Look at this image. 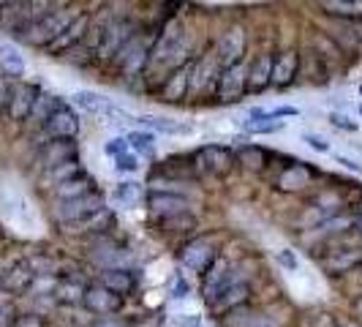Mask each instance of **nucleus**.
<instances>
[{
  "label": "nucleus",
  "mask_w": 362,
  "mask_h": 327,
  "mask_svg": "<svg viewBox=\"0 0 362 327\" xmlns=\"http://www.w3.org/2000/svg\"><path fill=\"white\" fill-rule=\"evenodd\" d=\"M188 50H191V33L188 25L180 17H172L161 30L153 36V47H150V63L147 71H172L188 60Z\"/></svg>",
  "instance_id": "f257e3e1"
},
{
  "label": "nucleus",
  "mask_w": 362,
  "mask_h": 327,
  "mask_svg": "<svg viewBox=\"0 0 362 327\" xmlns=\"http://www.w3.org/2000/svg\"><path fill=\"white\" fill-rule=\"evenodd\" d=\"M79 11H74L71 6H54L52 11H47L44 17L33 19L22 33H17V38L22 44H28V47H47V44H52L57 33L76 17Z\"/></svg>",
  "instance_id": "f03ea898"
},
{
  "label": "nucleus",
  "mask_w": 362,
  "mask_h": 327,
  "mask_svg": "<svg viewBox=\"0 0 362 327\" xmlns=\"http://www.w3.org/2000/svg\"><path fill=\"white\" fill-rule=\"evenodd\" d=\"M150 47H153V41L147 44L145 38H142V33L136 30L120 47V52L115 54V60L109 66L120 74L123 79H142L147 74V63H150Z\"/></svg>",
  "instance_id": "7ed1b4c3"
},
{
  "label": "nucleus",
  "mask_w": 362,
  "mask_h": 327,
  "mask_svg": "<svg viewBox=\"0 0 362 327\" xmlns=\"http://www.w3.org/2000/svg\"><path fill=\"white\" fill-rule=\"evenodd\" d=\"M134 33H136V28L131 25V19H123V17L107 19V22L101 25V30H98L95 44H93V60L107 63L109 66V63L115 60V54L120 52V47H123Z\"/></svg>",
  "instance_id": "20e7f679"
},
{
  "label": "nucleus",
  "mask_w": 362,
  "mask_h": 327,
  "mask_svg": "<svg viewBox=\"0 0 362 327\" xmlns=\"http://www.w3.org/2000/svg\"><path fill=\"white\" fill-rule=\"evenodd\" d=\"M191 161L197 166V172L202 175H210V178H229L237 169V156L232 147L226 145H202L199 150H194Z\"/></svg>",
  "instance_id": "39448f33"
},
{
  "label": "nucleus",
  "mask_w": 362,
  "mask_h": 327,
  "mask_svg": "<svg viewBox=\"0 0 362 327\" xmlns=\"http://www.w3.org/2000/svg\"><path fill=\"white\" fill-rule=\"evenodd\" d=\"M107 207V200H104V194L95 188L90 194H82V197H76V200H63L54 205V218L63 224V226H71L76 221H85L88 216L93 213H98V210H104Z\"/></svg>",
  "instance_id": "423d86ee"
},
{
  "label": "nucleus",
  "mask_w": 362,
  "mask_h": 327,
  "mask_svg": "<svg viewBox=\"0 0 362 327\" xmlns=\"http://www.w3.org/2000/svg\"><path fill=\"white\" fill-rule=\"evenodd\" d=\"M90 25H93V14L90 11H79L76 17L57 33V38H54L52 44H47L44 47V52L49 54V57H63L66 52H71L74 47H79L85 38H88V33H90Z\"/></svg>",
  "instance_id": "0eeeda50"
},
{
  "label": "nucleus",
  "mask_w": 362,
  "mask_h": 327,
  "mask_svg": "<svg viewBox=\"0 0 362 327\" xmlns=\"http://www.w3.org/2000/svg\"><path fill=\"white\" fill-rule=\"evenodd\" d=\"M248 93V69L243 63L226 66L218 71L216 79V98L218 104H240Z\"/></svg>",
  "instance_id": "6e6552de"
},
{
  "label": "nucleus",
  "mask_w": 362,
  "mask_h": 327,
  "mask_svg": "<svg viewBox=\"0 0 362 327\" xmlns=\"http://www.w3.org/2000/svg\"><path fill=\"white\" fill-rule=\"evenodd\" d=\"M245 50H248V36H245V30H243L240 25H232V28H226V30L221 33L213 52H216V57H218V66L226 69V66L243 63Z\"/></svg>",
  "instance_id": "1a4fd4ad"
},
{
  "label": "nucleus",
  "mask_w": 362,
  "mask_h": 327,
  "mask_svg": "<svg viewBox=\"0 0 362 327\" xmlns=\"http://www.w3.org/2000/svg\"><path fill=\"white\" fill-rule=\"evenodd\" d=\"M216 256H218V248L210 237H194V240H188L180 248V265L188 268L191 272L202 275V272L216 262Z\"/></svg>",
  "instance_id": "9d476101"
},
{
  "label": "nucleus",
  "mask_w": 362,
  "mask_h": 327,
  "mask_svg": "<svg viewBox=\"0 0 362 327\" xmlns=\"http://www.w3.org/2000/svg\"><path fill=\"white\" fill-rule=\"evenodd\" d=\"M235 281V270H232V262L226 259V256H216V262L207 268V270L202 272V294H204V300H207V306L216 300L221 292L226 289L229 284Z\"/></svg>",
  "instance_id": "9b49d317"
},
{
  "label": "nucleus",
  "mask_w": 362,
  "mask_h": 327,
  "mask_svg": "<svg viewBox=\"0 0 362 327\" xmlns=\"http://www.w3.org/2000/svg\"><path fill=\"white\" fill-rule=\"evenodd\" d=\"M38 88L36 82H14L11 85V93H8V104H6V115L14 120V123H25L33 112V104H36Z\"/></svg>",
  "instance_id": "f8f14e48"
},
{
  "label": "nucleus",
  "mask_w": 362,
  "mask_h": 327,
  "mask_svg": "<svg viewBox=\"0 0 362 327\" xmlns=\"http://www.w3.org/2000/svg\"><path fill=\"white\" fill-rule=\"evenodd\" d=\"M82 306L90 311V314H98V316H112V314H120V311H123L126 297L109 292L107 287H101V284L95 281V284H88L85 297H82Z\"/></svg>",
  "instance_id": "ddd939ff"
},
{
  "label": "nucleus",
  "mask_w": 362,
  "mask_h": 327,
  "mask_svg": "<svg viewBox=\"0 0 362 327\" xmlns=\"http://www.w3.org/2000/svg\"><path fill=\"white\" fill-rule=\"evenodd\" d=\"M191 74H194V60H185L182 66L172 69V71L163 76V85L158 96L166 104H180L182 98H188L191 93Z\"/></svg>",
  "instance_id": "4468645a"
},
{
  "label": "nucleus",
  "mask_w": 362,
  "mask_h": 327,
  "mask_svg": "<svg viewBox=\"0 0 362 327\" xmlns=\"http://www.w3.org/2000/svg\"><path fill=\"white\" fill-rule=\"evenodd\" d=\"M79 128H82V120H79V115L66 101L54 109L52 115H49V120L44 123V131H47L49 139H76Z\"/></svg>",
  "instance_id": "2eb2a0df"
},
{
  "label": "nucleus",
  "mask_w": 362,
  "mask_h": 327,
  "mask_svg": "<svg viewBox=\"0 0 362 327\" xmlns=\"http://www.w3.org/2000/svg\"><path fill=\"white\" fill-rule=\"evenodd\" d=\"M185 210H191V202L180 197V194H169V191H158V188H153L147 194V213H150L153 221L177 216V213H185Z\"/></svg>",
  "instance_id": "dca6fc26"
},
{
  "label": "nucleus",
  "mask_w": 362,
  "mask_h": 327,
  "mask_svg": "<svg viewBox=\"0 0 362 327\" xmlns=\"http://www.w3.org/2000/svg\"><path fill=\"white\" fill-rule=\"evenodd\" d=\"M313 180V169L305 161H291L281 169V175L275 178V188L284 191V194H297V191H305Z\"/></svg>",
  "instance_id": "f3484780"
},
{
  "label": "nucleus",
  "mask_w": 362,
  "mask_h": 327,
  "mask_svg": "<svg viewBox=\"0 0 362 327\" xmlns=\"http://www.w3.org/2000/svg\"><path fill=\"white\" fill-rule=\"evenodd\" d=\"M36 284V270L30 268L28 259L22 262H14L8 270H3V278H0V289L8 292V294H22Z\"/></svg>",
  "instance_id": "a211bd4d"
},
{
  "label": "nucleus",
  "mask_w": 362,
  "mask_h": 327,
  "mask_svg": "<svg viewBox=\"0 0 362 327\" xmlns=\"http://www.w3.org/2000/svg\"><path fill=\"white\" fill-rule=\"evenodd\" d=\"M322 270L327 275H344V272H351L354 268L362 265V248H338V251H329L319 259Z\"/></svg>",
  "instance_id": "6ab92c4d"
},
{
  "label": "nucleus",
  "mask_w": 362,
  "mask_h": 327,
  "mask_svg": "<svg viewBox=\"0 0 362 327\" xmlns=\"http://www.w3.org/2000/svg\"><path fill=\"white\" fill-rule=\"evenodd\" d=\"M248 303H251V284H248V281H237L235 278V281L210 303V309L218 311V314H229V311L243 309V306H248Z\"/></svg>",
  "instance_id": "aec40b11"
},
{
  "label": "nucleus",
  "mask_w": 362,
  "mask_h": 327,
  "mask_svg": "<svg viewBox=\"0 0 362 327\" xmlns=\"http://www.w3.org/2000/svg\"><path fill=\"white\" fill-rule=\"evenodd\" d=\"M300 74V52L297 50H284L272 54V85L275 88H289Z\"/></svg>",
  "instance_id": "412c9836"
},
{
  "label": "nucleus",
  "mask_w": 362,
  "mask_h": 327,
  "mask_svg": "<svg viewBox=\"0 0 362 327\" xmlns=\"http://www.w3.org/2000/svg\"><path fill=\"white\" fill-rule=\"evenodd\" d=\"M38 159H41L44 169H52L57 164L79 159V145H76V139H49L47 145L41 147Z\"/></svg>",
  "instance_id": "4be33fe9"
},
{
  "label": "nucleus",
  "mask_w": 362,
  "mask_h": 327,
  "mask_svg": "<svg viewBox=\"0 0 362 327\" xmlns=\"http://www.w3.org/2000/svg\"><path fill=\"white\" fill-rule=\"evenodd\" d=\"M218 71H221V66H218L216 52H204L202 57H197L194 60V74H191V93L199 96V93L207 91V85L213 79H218Z\"/></svg>",
  "instance_id": "5701e85b"
},
{
  "label": "nucleus",
  "mask_w": 362,
  "mask_h": 327,
  "mask_svg": "<svg viewBox=\"0 0 362 327\" xmlns=\"http://www.w3.org/2000/svg\"><path fill=\"white\" fill-rule=\"evenodd\" d=\"M98 284L107 287L109 292H115V294L128 297L131 292L136 289V275L126 270V268H104L101 275H98Z\"/></svg>",
  "instance_id": "b1692460"
},
{
  "label": "nucleus",
  "mask_w": 362,
  "mask_h": 327,
  "mask_svg": "<svg viewBox=\"0 0 362 327\" xmlns=\"http://www.w3.org/2000/svg\"><path fill=\"white\" fill-rule=\"evenodd\" d=\"M272 85V54H259L248 66V93H264Z\"/></svg>",
  "instance_id": "393cba45"
},
{
  "label": "nucleus",
  "mask_w": 362,
  "mask_h": 327,
  "mask_svg": "<svg viewBox=\"0 0 362 327\" xmlns=\"http://www.w3.org/2000/svg\"><path fill=\"white\" fill-rule=\"evenodd\" d=\"M112 224H115V216H112L109 207H104V210L88 216L85 221H76V224L63 226V229H66V232H74V235H101V232L112 229Z\"/></svg>",
  "instance_id": "a878e982"
},
{
  "label": "nucleus",
  "mask_w": 362,
  "mask_h": 327,
  "mask_svg": "<svg viewBox=\"0 0 362 327\" xmlns=\"http://www.w3.org/2000/svg\"><path fill=\"white\" fill-rule=\"evenodd\" d=\"M316 3L332 19H344V22L362 19V0H316Z\"/></svg>",
  "instance_id": "bb28decb"
},
{
  "label": "nucleus",
  "mask_w": 362,
  "mask_h": 327,
  "mask_svg": "<svg viewBox=\"0 0 362 327\" xmlns=\"http://www.w3.org/2000/svg\"><path fill=\"white\" fill-rule=\"evenodd\" d=\"M85 289H88V284H82L79 278L63 275V278H57L52 294H54V300L63 303V306H79L82 297H85Z\"/></svg>",
  "instance_id": "cd10ccee"
},
{
  "label": "nucleus",
  "mask_w": 362,
  "mask_h": 327,
  "mask_svg": "<svg viewBox=\"0 0 362 327\" xmlns=\"http://www.w3.org/2000/svg\"><path fill=\"white\" fill-rule=\"evenodd\" d=\"M98 185L93 183V178L88 172H82V175H76L71 180H63L54 185V200L63 202V200H76V197H82V194H90L95 191Z\"/></svg>",
  "instance_id": "c85d7f7f"
},
{
  "label": "nucleus",
  "mask_w": 362,
  "mask_h": 327,
  "mask_svg": "<svg viewBox=\"0 0 362 327\" xmlns=\"http://www.w3.org/2000/svg\"><path fill=\"white\" fill-rule=\"evenodd\" d=\"M63 101H60V96H54V93H47V91H41L38 93V98H36V104H33V112H30V123L38 128H44V123L49 120V115H52L54 109L60 107Z\"/></svg>",
  "instance_id": "c756f323"
},
{
  "label": "nucleus",
  "mask_w": 362,
  "mask_h": 327,
  "mask_svg": "<svg viewBox=\"0 0 362 327\" xmlns=\"http://www.w3.org/2000/svg\"><path fill=\"white\" fill-rule=\"evenodd\" d=\"M237 156V166H245L248 172H262L267 166V150L259 145H245V147H237L235 150Z\"/></svg>",
  "instance_id": "7c9ffc66"
},
{
  "label": "nucleus",
  "mask_w": 362,
  "mask_h": 327,
  "mask_svg": "<svg viewBox=\"0 0 362 327\" xmlns=\"http://www.w3.org/2000/svg\"><path fill=\"white\" fill-rule=\"evenodd\" d=\"M156 226H158L161 232H169V235H182V232L197 229V216H194L191 210H185V213H177V216L156 221Z\"/></svg>",
  "instance_id": "2f4dec72"
},
{
  "label": "nucleus",
  "mask_w": 362,
  "mask_h": 327,
  "mask_svg": "<svg viewBox=\"0 0 362 327\" xmlns=\"http://www.w3.org/2000/svg\"><path fill=\"white\" fill-rule=\"evenodd\" d=\"M112 197L117 205H123V207H131V205H136V202L145 197V191H142V185L134 180H123L115 185V191H112Z\"/></svg>",
  "instance_id": "473e14b6"
},
{
  "label": "nucleus",
  "mask_w": 362,
  "mask_h": 327,
  "mask_svg": "<svg viewBox=\"0 0 362 327\" xmlns=\"http://www.w3.org/2000/svg\"><path fill=\"white\" fill-rule=\"evenodd\" d=\"M139 123L147 128H153V131H161V134H188V131H191V126H185V123H177V120H172V117H156V115L139 117Z\"/></svg>",
  "instance_id": "72a5a7b5"
},
{
  "label": "nucleus",
  "mask_w": 362,
  "mask_h": 327,
  "mask_svg": "<svg viewBox=\"0 0 362 327\" xmlns=\"http://www.w3.org/2000/svg\"><path fill=\"white\" fill-rule=\"evenodd\" d=\"M71 101L79 109L90 112V115H101V112H104V107L109 104L107 98H104V96H98L95 91H76L71 96Z\"/></svg>",
  "instance_id": "f704fd0d"
},
{
  "label": "nucleus",
  "mask_w": 362,
  "mask_h": 327,
  "mask_svg": "<svg viewBox=\"0 0 362 327\" xmlns=\"http://www.w3.org/2000/svg\"><path fill=\"white\" fill-rule=\"evenodd\" d=\"M82 172H85L82 161H79V159H71V161H63V164H57V166H52V169H47V178L52 180V185H57V183L71 180V178L82 175Z\"/></svg>",
  "instance_id": "c9c22d12"
},
{
  "label": "nucleus",
  "mask_w": 362,
  "mask_h": 327,
  "mask_svg": "<svg viewBox=\"0 0 362 327\" xmlns=\"http://www.w3.org/2000/svg\"><path fill=\"white\" fill-rule=\"evenodd\" d=\"M0 66H3V74L6 76H22L25 74V60L22 54H17L8 47H0Z\"/></svg>",
  "instance_id": "e433bc0d"
},
{
  "label": "nucleus",
  "mask_w": 362,
  "mask_h": 327,
  "mask_svg": "<svg viewBox=\"0 0 362 327\" xmlns=\"http://www.w3.org/2000/svg\"><path fill=\"white\" fill-rule=\"evenodd\" d=\"M126 139H128V147L136 156H153V134L150 131H131Z\"/></svg>",
  "instance_id": "4c0bfd02"
},
{
  "label": "nucleus",
  "mask_w": 362,
  "mask_h": 327,
  "mask_svg": "<svg viewBox=\"0 0 362 327\" xmlns=\"http://www.w3.org/2000/svg\"><path fill=\"white\" fill-rule=\"evenodd\" d=\"M115 169L117 172H136L139 169V156L134 153V150H126V153H120V156H115Z\"/></svg>",
  "instance_id": "58836bf2"
},
{
  "label": "nucleus",
  "mask_w": 362,
  "mask_h": 327,
  "mask_svg": "<svg viewBox=\"0 0 362 327\" xmlns=\"http://www.w3.org/2000/svg\"><path fill=\"white\" fill-rule=\"evenodd\" d=\"M281 128H284V120H251V123H245L248 134H272Z\"/></svg>",
  "instance_id": "ea45409f"
},
{
  "label": "nucleus",
  "mask_w": 362,
  "mask_h": 327,
  "mask_svg": "<svg viewBox=\"0 0 362 327\" xmlns=\"http://www.w3.org/2000/svg\"><path fill=\"white\" fill-rule=\"evenodd\" d=\"M101 115L107 117L109 123H117V126H120V123H134V115H131V112H126V109L115 107V104H107Z\"/></svg>",
  "instance_id": "a19ab883"
},
{
  "label": "nucleus",
  "mask_w": 362,
  "mask_h": 327,
  "mask_svg": "<svg viewBox=\"0 0 362 327\" xmlns=\"http://www.w3.org/2000/svg\"><path fill=\"white\" fill-rule=\"evenodd\" d=\"M240 327H278L275 325V319L272 316H267V314H251V316H243V322H240Z\"/></svg>",
  "instance_id": "79ce46f5"
},
{
  "label": "nucleus",
  "mask_w": 362,
  "mask_h": 327,
  "mask_svg": "<svg viewBox=\"0 0 362 327\" xmlns=\"http://www.w3.org/2000/svg\"><path fill=\"white\" fill-rule=\"evenodd\" d=\"M11 327H44V319L38 314H19Z\"/></svg>",
  "instance_id": "37998d69"
},
{
  "label": "nucleus",
  "mask_w": 362,
  "mask_h": 327,
  "mask_svg": "<svg viewBox=\"0 0 362 327\" xmlns=\"http://www.w3.org/2000/svg\"><path fill=\"white\" fill-rule=\"evenodd\" d=\"M329 120H332V126L346 128V131H357V123H354L349 115H338V112H332V115H329Z\"/></svg>",
  "instance_id": "c03bdc74"
},
{
  "label": "nucleus",
  "mask_w": 362,
  "mask_h": 327,
  "mask_svg": "<svg viewBox=\"0 0 362 327\" xmlns=\"http://www.w3.org/2000/svg\"><path fill=\"white\" fill-rule=\"evenodd\" d=\"M8 93H11V82L6 79V74L0 71V112H6V104H8Z\"/></svg>",
  "instance_id": "a18cd8bd"
},
{
  "label": "nucleus",
  "mask_w": 362,
  "mask_h": 327,
  "mask_svg": "<svg viewBox=\"0 0 362 327\" xmlns=\"http://www.w3.org/2000/svg\"><path fill=\"white\" fill-rule=\"evenodd\" d=\"M126 150H131V147H128V139H120V137H117V139L107 142V153L112 156V159L120 156V153H126Z\"/></svg>",
  "instance_id": "49530a36"
},
{
  "label": "nucleus",
  "mask_w": 362,
  "mask_h": 327,
  "mask_svg": "<svg viewBox=\"0 0 362 327\" xmlns=\"http://www.w3.org/2000/svg\"><path fill=\"white\" fill-rule=\"evenodd\" d=\"M305 142H308L313 150H319V153H327V150H329L325 137H316V134H305Z\"/></svg>",
  "instance_id": "de8ad7c7"
},
{
  "label": "nucleus",
  "mask_w": 362,
  "mask_h": 327,
  "mask_svg": "<svg viewBox=\"0 0 362 327\" xmlns=\"http://www.w3.org/2000/svg\"><path fill=\"white\" fill-rule=\"evenodd\" d=\"M278 262H281V265H284L286 270H297V256L291 254L289 248H284V251L278 254Z\"/></svg>",
  "instance_id": "09e8293b"
},
{
  "label": "nucleus",
  "mask_w": 362,
  "mask_h": 327,
  "mask_svg": "<svg viewBox=\"0 0 362 327\" xmlns=\"http://www.w3.org/2000/svg\"><path fill=\"white\" fill-rule=\"evenodd\" d=\"M93 327H128V325L120 322V319H101V322H95Z\"/></svg>",
  "instance_id": "8fccbe9b"
},
{
  "label": "nucleus",
  "mask_w": 362,
  "mask_h": 327,
  "mask_svg": "<svg viewBox=\"0 0 362 327\" xmlns=\"http://www.w3.org/2000/svg\"><path fill=\"white\" fill-rule=\"evenodd\" d=\"M175 322H177L180 327H197L199 325V319H197V316H188V319H185V314H182L180 319H175Z\"/></svg>",
  "instance_id": "3c124183"
},
{
  "label": "nucleus",
  "mask_w": 362,
  "mask_h": 327,
  "mask_svg": "<svg viewBox=\"0 0 362 327\" xmlns=\"http://www.w3.org/2000/svg\"><path fill=\"white\" fill-rule=\"evenodd\" d=\"M338 164H344L346 169H354V172H362V166H360V164L349 161V159H344V156H338Z\"/></svg>",
  "instance_id": "603ef678"
},
{
  "label": "nucleus",
  "mask_w": 362,
  "mask_h": 327,
  "mask_svg": "<svg viewBox=\"0 0 362 327\" xmlns=\"http://www.w3.org/2000/svg\"><path fill=\"white\" fill-rule=\"evenodd\" d=\"M357 311H360V314H362V300H360V303H357Z\"/></svg>",
  "instance_id": "864d4df0"
},
{
  "label": "nucleus",
  "mask_w": 362,
  "mask_h": 327,
  "mask_svg": "<svg viewBox=\"0 0 362 327\" xmlns=\"http://www.w3.org/2000/svg\"><path fill=\"white\" fill-rule=\"evenodd\" d=\"M0 278H3V268H0Z\"/></svg>",
  "instance_id": "5fc2aeb1"
}]
</instances>
